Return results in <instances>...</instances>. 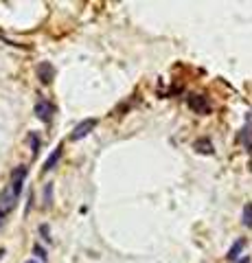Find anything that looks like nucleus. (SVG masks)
<instances>
[{
  "label": "nucleus",
  "mask_w": 252,
  "mask_h": 263,
  "mask_svg": "<svg viewBox=\"0 0 252 263\" xmlns=\"http://www.w3.org/2000/svg\"><path fill=\"white\" fill-rule=\"evenodd\" d=\"M187 103L189 108L193 110L195 114H211V101L204 97V94H191V97L187 99Z\"/></svg>",
  "instance_id": "2"
},
{
  "label": "nucleus",
  "mask_w": 252,
  "mask_h": 263,
  "mask_svg": "<svg viewBox=\"0 0 252 263\" xmlns=\"http://www.w3.org/2000/svg\"><path fill=\"white\" fill-rule=\"evenodd\" d=\"M62 151H64V145H57V147L51 151V156L46 158V163H44V171H51V169H55L57 163L62 160Z\"/></svg>",
  "instance_id": "6"
},
{
  "label": "nucleus",
  "mask_w": 252,
  "mask_h": 263,
  "mask_svg": "<svg viewBox=\"0 0 252 263\" xmlns=\"http://www.w3.org/2000/svg\"><path fill=\"white\" fill-rule=\"evenodd\" d=\"M35 116H38L40 121L48 123V121H51V116H53V106H51L46 99H40L38 103H35Z\"/></svg>",
  "instance_id": "4"
},
{
  "label": "nucleus",
  "mask_w": 252,
  "mask_h": 263,
  "mask_svg": "<svg viewBox=\"0 0 252 263\" xmlns=\"http://www.w3.org/2000/svg\"><path fill=\"white\" fill-rule=\"evenodd\" d=\"M241 222H243L246 228H252V202H248L246 206H243V211H241Z\"/></svg>",
  "instance_id": "9"
},
{
  "label": "nucleus",
  "mask_w": 252,
  "mask_h": 263,
  "mask_svg": "<svg viewBox=\"0 0 252 263\" xmlns=\"http://www.w3.org/2000/svg\"><path fill=\"white\" fill-rule=\"evenodd\" d=\"M0 217H3V215H0Z\"/></svg>",
  "instance_id": "14"
},
{
  "label": "nucleus",
  "mask_w": 252,
  "mask_h": 263,
  "mask_svg": "<svg viewBox=\"0 0 252 263\" xmlns=\"http://www.w3.org/2000/svg\"><path fill=\"white\" fill-rule=\"evenodd\" d=\"M97 119H86V121H81L79 125L72 129V134H70V141H81V138H86L88 134H90V132L97 127Z\"/></svg>",
  "instance_id": "3"
},
{
  "label": "nucleus",
  "mask_w": 252,
  "mask_h": 263,
  "mask_svg": "<svg viewBox=\"0 0 252 263\" xmlns=\"http://www.w3.org/2000/svg\"><path fill=\"white\" fill-rule=\"evenodd\" d=\"M35 72H38V79L42 84H51L53 82V77H55V68L48 62H40L38 68H35Z\"/></svg>",
  "instance_id": "5"
},
{
  "label": "nucleus",
  "mask_w": 252,
  "mask_h": 263,
  "mask_svg": "<svg viewBox=\"0 0 252 263\" xmlns=\"http://www.w3.org/2000/svg\"><path fill=\"white\" fill-rule=\"evenodd\" d=\"M193 149H197L199 153H213V143L209 141V138H197V141L193 143Z\"/></svg>",
  "instance_id": "8"
},
{
  "label": "nucleus",
  "mask_w": 252,
  "mask_h": 263,
  "mask_svg": "<svg viewBox=\"0 0 252 263\" xmlns=\"http://www.w3.org/2000/svg\"><path fill=\"white\" fill-rule=\"evenodd\" d=\"M33 250H35V254H38V257H40L42 261H44V259H46V257H48V254H46V252H44V250H42V248H40V246H35V248H33Z\"/></svg>",
  "instance_id": "11"
},
{
  "label": "nucleus",
  "mask_w": 252,
  "mask_h": 263,
  "mask_svg": "<svg viewBox=\"0 0 252 263\" xmlns=\"http://www.w3.org/2000/svg\"><path fill=\"white\" fill-rule=\"evenodd\" d=\"M243 248H246V239H237L235 244L231 246V250H228V261H237L241 257V252H243Z\"/></svg>",
  "instance_id": "7"
},
{
  "label": "nucleus",
  "mask_w": 252,
  "mask_h": 263,
  "mask_svg": "<svg viewBox=\"0 0 252 263\" xmlns=\"http://www.w3.org/2000/svg\"><path fill=\"white\" fill-rule=\"evenodd\" d=\"M24 263H40V261H35V259H29V261H24Z\"/></svg>",
  "instance_id": "13"
},
{
  "label": "nucleus",
  "mask_w": 252,
  "mask_h": 263,
  "mask_svg": "<svg viewBox=\"0 0 252 263\" xmlns=\"http://www.w3.org/2000/svg\"><path fill=\"white\" fill-rule=\"evenodd\" d=\"M239 263H250V259H248V257H243V259L239 261Z\"/></svg>",
  "instance_id": "12"
},
{
  "label": "nucleus",
  "mask_w": 252,
  "mask_h": 263,
  "mask_svg": "<svg viewBox=\"0 0 252 263\" xmlns=\"http://www.w3.org/2000/svg\"><path fill=\"white\" fill-rule=\"evenodd\" d=\"M27 173H29V169H27L24 165H20V167H16V169H13L9 187H7L5 191L0 193V215H7L13 206H16L18 197H20V193H22V187H24Z\"/></svg>",
  "instance_id": "1"
},
{
  "label": "nucleus",
  "mask_w": 252,
  "mask_h": 263,
  "mask_svg": "<svg viewBox=\"0 0 252 263\" xmlns=\"http://www.w3.org/2000/svg\"><path fill=\"white\" fill-rule=\"evenodd\" d=\"M29 141H33V156H38V145H40L38 136H35V134H31V136H29Z\"/></svg>",
  "instance_id": "10"
}]
</instances>
